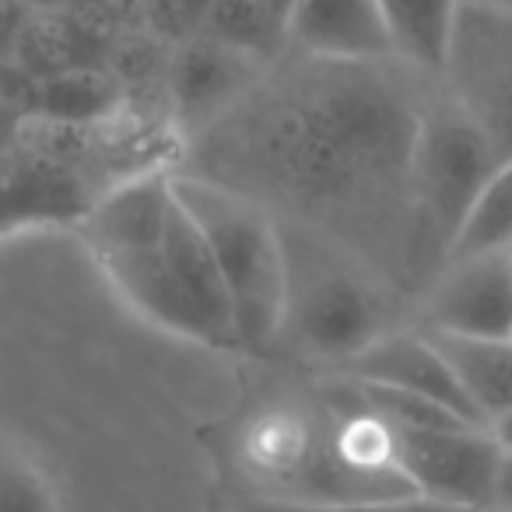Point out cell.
Returning <instances> with one entry per match:
<instances>
[{
	"mask_svg": "<svg viewBox=\"0 0 512 512\" xmlns=\"http://www.w3.org/2000/svg\"><path fill=\"white\" fill-rule=\"evenodd\" d=\"M379 8H383L397 60L439 78L460 0H379Z\"/></svg>",
	"mask_w": 512,
	"mask_h": 512,
	"instance_id": "obj_13",
	"label": "cell"
},
{
	"mask_svg": "<svg viewBox=\"0 0 512 512\" xmlns=\"http://www.w3.org/2000/svg\"><path fill=\"white\" fill-rule=\"evenodd\" d=\"M281 235L285 313L278 344L341 372L369 344L400 327L397 299L404 292L362 253L306 221L281 218Z\"/></svg>",
	"mask_w": 512,
	"mask_h": 512,
	"instance_id": "obj_3",
	"label": "cell"
},
{
	"mask_svg": "<svg viewBox=\"0 0 512 512\" xmlns=\"http://www.w3.org/2000/svg\"><path fill=\"white\" fill-rule=\"evenodd\" d=\"M341 376L414 393V397L446 407L449 414L470 421V425L488 428L474 414V407H470L467 393H463L460 379L453 376V369H449L439 344H435L421 327L390 330V334L379 337L376 344H369L358 358H351V362L341 369Z\"/></svg>",
	"mask_w": 512,
	"mask_h": 512,
	"instance_id": "obj_9",
	"label": "cell"
},
{
	"mask_svg": "<svg viewBox=\"0 0 512 512\" xmlns=\"http://www.w3.org/2000/svg\"><path fill=\"white\" fill-rule=\"evenodd\" d=\"M425 334L439 344L484 425L491 428L502 414L512 411V337H463L432 334V330Z\"/></svg>",
	"mask_w": 512,
	"mask_h": 512,
	"instance_id": "obj_12",
	"label": "cell"
},
{
	"mask_svg": "<svg viewBox=\"0 0 512 512\" xmlns=\"http://www.w3.org/2000/svg\"><path fill=\"white\" fill-rule=\"evenodd\" d=\"M285 29L288 46L309 60L379 64L397 57L379 0H295Z\"/></svg>",
	"mask_w": 512,
	"mask_h": 512,
	"instance_id": "obj_10",
	"label": "cell"
},
{
	"mask_svg": "<svg viewBox=\"0 0 512 512\" xmlns=\"http://www.w3.org/2000/svg\"><path fill=\"white\" fill-rule=\"evenodd\" d=\"M491 435L498 439V446L502 449H512V411L509 414H502V418L491 425Z\"/></svg>",
	"mask_w": 512,
	"mask_h": 512,
	"instance_id": "obj_22",
	"label": "cell"
},
{
	"mask_svg": "<svg viewBox=\"0 0 512 512\" xmlns=\"http://www.w3.org/2000/svg\"><path fill=\"white\" fill-rule=\"evenodd\" d=\"M0 512H57L46 477L8 439H0Z\"/></svg>",
	"mask_w": 512,
	"mask_h": 512,
	"instance_id": "obj_16",
	"label": "cell"
},
{
	"mask_svg": "<svg viewBox=\"0 0 512 512\" xmlns=\"http://www.w3.org/2000/svg\"><path fill=\"white\" fill-rule=\"evenodd\" d=\"M267 4H271V8L278 11L281 18H288V11H292V4H295V0H267Z\"/></svg>",
	"mask_w": 512,
	"mask_h": 512,
	"instance_id": "obj_25",
	"label": "cell"
},
{
	"mask_svg": "<svg viewBox=\"0 0 512 512\" xmlns=\"http://www.w3.org/2000/svg\"><path fill=\"white\" fill-rule=\"evenodd\" d=\"M81 29L74 18L53 15V11H39V15L25 18V29L18 36L15 50L29 53V60L46 71H64L71 64V53L78 50Z\"/></svg>",
	"mask_w": 512,
	"mask_h": 512,
	"instance_id": "obj_17",
	"label": "cell"
},
{
	"mask_svg": "<svg viewBox=\"0 0 512 512\" xmlns=\"http://www.w3.org/2000/svg\"><path fill=\"white\" fill-rule=\"evenodd\" d=\"M498 165L502 162L484 134L446 92L435 102H421L411 155V197L421 239L439 267Z\"/></svg>",
	"mask_w": 512,
	"mask_h": 512,
	"instance_id": "obj_5",
	"label": "cell"
},
{
	"mask_svg": "<svg viewBox=\"0 0 512 512\" xmlns=\"http://www.w3.org/2000/svg\"><path fill=\"white\" fill-rule=\"evenodd\" d=\"M176 193L197 218L232 306L242 351L278 344L285 313V235L267 204L200 172H172Z\"/></svg>",
	"mask_w": 512,
	"mask_h": 512,
	"instance_id": "obj_4",
	"label": "cell"
},
{
	"mask_svg": "<svg viewBox=\"0 0 512 512\" xmlns=\"http://www.w3.org/2000/svg\"><path fill=\"white\" fill-rule=\"evenodd\" d=\"M495 512H512V449H502L495 470Z\"/></svg>",
	"mask_w": 512,
	"mask_h": 512,
	"instance_id": "obj_21",
	"label": "cell"
},
{
	"mask_svg": "<svg viewBox=\"0 0 512 512\" xmlns=\"http://www.w3.org/2000/svg\"><path fill=\"white\" fill-rule=\"evenodd\" d=\"M488 249H512V162L498 165L495 176L477 193L474 207L467 211L453 246H449L446 260L488 253Z\"/></svg>",
	"mask_w": 512,
	"mask_h": 512,
	"instance_id": "obj_15",
	"label": "cell"
},
{
	"mask_svg": "<svg viewBox=\"0 0 512 512\" xmlns=\"http://www.w3.org/2000/svg\"><path fill=\"white\" fill-rule=\"evenodd\" d=\"M249 512H253V509H249Z\"/></svg>",
	"mask_w": 512,
	"mask_h": 512,
	"instance_id": "obj_27",
	"label": "cell"
},
{
	"mask_svg": "<svg viewBox=\"0 0 512 512\" xmlns=\"http://www.w3.org/2000/svg\"><path fill=\"white\" fill-rule=\"evenodd\" d=\"M383 64L309 60L295 85L218 123L214 169L200 176L271 211L285 200L292 221L341 239L400 292L418 281L421 295L439 271L411 197L421 102Z\"/></svg>",
	"mask_w": 512,
	"mask_h": 512,
	"instance_id": "obj_1",
	"label": "cell"
},
{
	"mask_svg": "<svg viewBox=\"0 0 512 512\" xmlns=\"http://www.w3.org/2000/svg\"><path fill=\"white\" fill-rule=\"evenodd\" d=\"M439 81L498 162H512V15L460 4Z\"/></svg>",
	"mask_w": 512,
	"mask_h": 512,
	"instance_id": "obj_6",
	"label": "cell"
},
{
	"mask_svg": "<svg viewBox=\"0 0 512 512\" xmlns=\"http://www.w3.org/2000/svg\"><path fill=\"white\" fill-rule=\"evenodd\" d=\"M386 432H390L393 467L418 495L495 512V470L502 460V446L491 428L449 421V425H386Z\"/></svg>",
	"mask_w": 512,
	"mask_h": 512,
	"instance_id": "obj_7",
	"label": "cell"
},
{
	"mask_svg": "<svg viewBox=\"0 0 512 512\" xmlns=\"http://www.w3.org/2000/svg\"><path fill=\"white\" fill-rule=\"evenodd\" d=\"M421 330L512 337V249L453 256L421 292Z\"/></svg>",
	"mask_w": 512,
	"mask_h": 512,
	"instance_id": "obj_8",
	"label": "cell"
},
{
	"mask_svg": "<svg viewBox=\"0 0 512 512\" xmlns=\"http://www.w3.org/2000/svg\"><path fill=\"white\" fill-rule=\"evenodd\" d=\"M109 88L102 78H95L92 71H67L50 78V88H46V106L50 113H67V116H88L92 109H99L102 102L109 99Z\"/></svg>",
	"mask_w": 512,
	"mask_h": 512,
	"instance_id": "obj_19",
	"label": "cell"
},
{
	"mask_svg": "<svg viewBox=\"0 0 512 512\" xmlns=\"http://www.w3.org/2000/svg\"><path fill=\"white\" fill-rule=\"evenodd\" d=\"M29 18V4L25 0H0V50L15 46Z\"/></svg>",
	"mask_w": 512,
	"mask_h": 512,
	"instance_id": "obj_20",
	"label": "cell"
},
{
	"mask_svg": "<svg viewBox=\"0 0 512 512\" xmlns=\"http://www.w3.org/2000/svg\"><path fill=\"white\" fill-rule=\"evenodd\" d=\"M25 4H57V0H25Z\"/></svg>",
	"mask_w": 512,
	"mask_h": 512,
	"instance_id": "obj_26",
	"label": "cell"
},
{
	"mask_svg": "<svg viewBox=\"0 0 512 512\" xmlns=\"http://www.w3.org/2000/svg\"><path fill=\"white\" fill-rule=\"evenodd\" d=\"M253 512H488L467 509V505H449L428 495H390V498H365V502H337V505H295V502H260L249 505Z\"/></svg>",
	"mask_w": 512,
	"mask_h": 512,
	"instance_id": "obj_18",
	"label": "cell"
},
{
	"mask_svg": "<svg viewBox=\"0 0 512 512\" xmlns=\"http://www.w3.org/2000/svg\"><path fill=\"white\" fill-rule=\"evenodd\" d=\"M81 239L134 313L204 348L235 351L232 306L172 172H137L81 218Z\"/></svg>",
	"mask_w": 512,
	"mask_h": 512,
	"instance_id": "obj_2",
	"label": "cell"
},
{
	"mask_svg": "<svg viewBox=\"0 0 512 512\" xmlns=\"http://www.w3.org/2000/svg\"><path fill=\"white\" fill-rule=\"evenodd\" d=\"M253 67V57H242V53L197 32L193 39H186L176 64H172V92H176L179 109L190 116L221 113L249 85Z\"/></svg>",
	"mask_w": 512,
	"mask_h": 512,
	"instance_id": "obj_11",
	"label": "cell"
},
{
	"mask_svg": "<svg viewBox=\"0 0 512 512\" xmlns=\"http://www.w3.org/2000/svg\"><path fill=\"white\" fill-rule=\"evenodd\" d=\"M172 4H179V8H183L186 15L197 18V25L204 22V11L211 8V0H172Z\"/></svg>",
	"mask_w": 512,
	"mask_h": 512,
	"instance_id": "obj_23",
	"label": "cell"
},
{
	"mask_svg": "<svg viewBox=\"0 0 512 512\" xmlns=\"http://www.w3.org/2000/svg\"><path fill=\"white\" fill-rule=\"evenodd\" d=\"M460 4H474V8H491V11L512 15V0H460Z\"/></svg>",
	"mask_w": 512,
	"mask_h": 512,
	"instance_id": "obj_24",
	"label": "cell"
},
{
	"mask_svg": "<svg viewBox=\"0 0 512 512\" xmlns=\"http://www.w3.org/2000/svg\"><path fill=\"white\" fill-rule=\"evenodd\" d=\"M200 36L242 53V57L271 60L288 43L285 18L267 0H211L200 22Z\"/></svg>",
	"mask_w": 512,
	"mask_h": 512,
	"instance_id": "obj_14",
	"label": "cell"
}]
</instances>
